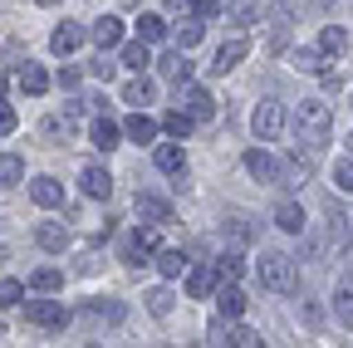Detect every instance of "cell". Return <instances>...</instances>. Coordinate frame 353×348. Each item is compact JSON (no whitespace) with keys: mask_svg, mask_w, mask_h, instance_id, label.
<instances>
[{"mask_svg":"<svg viewBox=\"0 0 353 348\" xmlns=\"http://www.w3.org/2000/svg\"><path fill=\"white\" fill-rule=\"evenodd\" d=\"M34 6H59V0H34Z\"/></svg>","mask_w":353,"mask_h":348,"instance_id":"obj_48","label":"cell"},{"mask_svg":"<svg viewBox=\"0 0 353 348\" xmlns=\"http://www.w3.org/2000/svg\"><path fill=\"white\" fill-rule=\"evenodd\" d=\"M162 6H167V10H176V6H182V0H162Z\"/></svg>","mask_w":353,"mask_h":348,"instance_id":"obj_47","label":"cell"},{"mask_svg":"<svg viewBox=\"0 0 353 348\" xmlns=\"http://www.w3.org/2000/svg\"><path fill=\"white\" fill-rule=\"evenodd\" d=\"M0 94H6V74H0Z\"/></svg>","mask_w":353,"mask_h":348,"instance_id":"obj_49","label":"cell"},{"mask_svg":"<svg viewBox=\"0 0 353 348\" xmlns=\"http://www.w3.org/2000/svg\"><path fill=\"white\" fill-rule=\"evenodd\" d=\"M172 299H176L172 289H152V294H148V309H152L157 319H167V314H172Z\"/></svg>","mask_w":353,"mask_h":348,"instance_id":"obj_37","label":"cell"},{"mask_svg":"<svg viewBox=\"0 0 353 348\" xmlns=\"http://www.w3.org/2000/svg\"><path fill=\"white\" fill-rule=\"evenodd\" d=\"M343 147H348V157H353V133H348V138H343Z\"/></svg>","mask_w":353,"mask_h":348,"instance_id":"obj_46","label":"cell"},{"mask_svg":"<svg viewBox=\"0 0 353 348\" xmlns=\"http://www.w3.org/2000/svg\"><path fill=\"white\" fill-rule=\"evenodd\" d=\"M123 6H138V0H123Z\"/></svg>","mask_w":353,"mask_h":348,"instance_id":"obj_50","label":"cell"},{"mask_svg":"<svg viewBox=\"0 0 353 348\" xmlns=\"http://www.w3.org/2000/svg\"><path fill=\"white\" fill-rule=\"evenodd\" d=\"M94 147H99V152H113V147H118V123H113V118H99V123H94Z\"/></svg>","mask_w":353,"mask_h":348,"instance_id":"obj_27","label":"cell"},{"mask_svg":"<svg viewBox=\"0 0 353 348\" xmlns=\"http://www.w3.org/2000/svg\"><path fill=\"white\" fill-rule=\"evenodd\" d=\"M245 50H250V45H245V39H241V34H236V39H226V45H221V50H216V59H211V69H216V74H226V69H236V64L245 59Z\"/></svg>","mask_w":353,"mask_h":348,"instance_id":"obj_17","label":"cell"},{"mask_svg":"<svg viewBox=\"0 0 353 348\" xmlns=\"http://www.w3.org/2000/svg\"><path fill=\"white\" fill-rule=\"evenodd\" d=\"M250 127H255V138H260V143H275V138L285 133V103H275V99L255 103V113H250Z\"/></svg>","mask_w":353,"mask_h":348,"instance_id":"obj_3","label":"cell"},{"mask_svg":"<svg viewBox=\"0 0 353 348\" xmlns=\"http://www.w3.org/2000/svg\"><path fill=\"white\" fill-rule=\"evenodd\" d=\"M290 25H294V15H290L285 6H270V15H265V30H270V50H285Z\"/></svg>","mask_w":353,"mask_h":348,"instance_id":"obj_10","label":"cell"},{"mask_svg":"<svg viewBox=\"0 0 353 348\" xmlns=\"http://www.w3.org/2000/svg\"><path fill=\"white\" fill-rule=\"evenodd\" d=\"M59 89H79V69H59Z\"/></svg>","mask_w":353,"mask_h":348,"instance_id":"obj_45","label":"cell"},{"mask_svg":"<svg viewBox=\"0 0 353 348\" xmlns=\"http://www.w3.org/2000/svg\"><path fill=\"white\" fill-rule=\"evenodd\" d=\"M30 201L50 211V206H59V201H64V187H59L54 177H34V182H30Z\"/></svg>","mask_w":353,"mask_h":348,"instance_id":"obj_14","label":"cell"},{"mask_svg":"<svg viewBox=\"0 0 353 348\" xmlns=\"http://www.w3.org/2000/svg\"><path fill=\"white\" fill-rule=\"evenodd\" d=\"M138 216L148 226H162V221H172V206L162 196H152V192H138Z\"/></svg>","mask_w":353,"mask_h":348,"instance_id":"obj_15","label":"cell"},{"mask_svg":"<svg viewBox=\"0 0 353 348\" xmlns=\"http://www.w3.org/2000/svg\"><path fill=\"white\" fill-rule=\"evenodd\" d=\"M334 182H339V192H353V162H339Z\"/></svg>","mask_w":353,"mask_h":348,"instance_id":"obj_41","label":"cell"},{"mask_svg":"<svg viewBox=\"0 0 353 348\" xmlns=\"http://www.w3.org/2000/svg\"><path fill=\"white\" fill-rule=\"evenodd\" d=\"M25 299V285L20 280H0V304H6V309H10V304H20Z\"/></svg>","mask_w":353,"mask_h":348,"instance_id":"obj_38","label":"cell"},{"mask_svg":"<svg viewBox=\"0 0 353 348\" xmlns=\"http://www.w3.org/2000/svg\"><path fill=\"white\" fill-rule=\"evenodd\" d=\"M221 275H226V280H241V275H245V255H241V250H226V255L216 260V280H221Z\"/></svg>","mask_w":353,"mask_h":348,"instance_id":"obj_30","label":"cell"},{"mask_svg":"<svg viewBox=\"0 0 353 348\" xmlns=\"http://www.w3.org/2000/svg\"><path fill=\"white\" fill-rule=\"evenodd\" d=\"M152 157H157V167L167 172V177H187V152L176 147V143H162Z\"/></svg>","mask_w":353,"mask_h":348,"instance_id":"obj_16","label":"cell"},{"mask_svg":"<svg viewBox=\"0 0 353 348\" xmlns=\"http://www.w3.org/2000/svg\"><path fill=\"white\" fill-rule=\"evenodd\" d=\"M319 50H324V54H343V50H348V34H343L339 25H324V34H319Z\"/></svg>","mask_w":353,"mask_h":348,"instance_id":"obj_35","label":"cell"},{"mask_svg":"<svg viewBox=\"0 0 353 348\" xmlns=\"http://www.w3.org/2000/svg\"><path fill=\"white\" fill-rule=\"evenodd\" d=\"M187 294H192V299H211V294H216V270H211V265H196V270L187 275Z\"/></svg>","mask_w":353,"mask_h":348,"instance_id":"obj_20","label":"cell"},{"mask_svg":"<svg viewBox=\"0 0 353 348\" xmlns=\"http://www.w3.org/2000/svg\"><path fill=\"white\" fill-rule=\"evenodd\" d=\"M34 240H39V250L59 255V250L69 245V226H59V221H39V226H34Z\"/></svg>","mask_w":353,"mask_h":348,"instance_id":"obj_11","label":"cell"},{"mask_svg":"<svg viewBox=\"0 0 353 348\" xmlns=\"http://www.w3.org/2000/svg\"><path fill=\"white\" fill-rule=\"evenodd\" d=\"M216 299H221V314H226V319H241V314H245V289H241L236 280H231L226 289H221Z\"/></svg>","mask_w":353,"mask_h":348,"instance_id":"obj_21","label":"cell"},{"mask_svg":"<svg viewBox=\"0 0 353 348\" xmlns=\"http://www.w3.org/2000/svg\"><path fill=\"white\" fill-rule=\"evenodd\" d=\"M152 250H157V226H138V236L123 245V260H128V265H143Z\"/></svg>","mask_w":353,"mask_h":348,"instance_id":"obj_6","label":"cell"},{"mask_svg":"<svg viewBox=\"0 0 353 348\" xmlns=\"http://www.w3.org/2000/svg\"><path fill=\"white\" fill-rule=\"evenodd\" d=\"M176 103H182V108H187V113H192L196 123H206V118H216V99H211L206 89H187V94H182V99H176Z\"/></svg>","mask_w":353,"mask_h":348,"instance_id":"obj_12","label":"cell"},{"mask_svg":"<svg viewBox=\"0 0 353 348\" xmlns=\"http://www.w3.org/2000/svg\"><path fill=\"white\" fill-rule=\"evenodd\" d=\"M275 226L290 231V236H299V231L309 226V221H304V206H299V201H280V206H275Z\"/></svg>","mask_w":353,"mask_h":348,"instance_id":"obj_18","label":"cell"},{"mask_svg":"<svg viewBox=\"0 0 353 348\" xmlns=\"http://www.w3.org/2000/svg\"><path fill=\"white\" fill-rule=\"evenodd\" d=\"M334 309H339V324H343V329H353V275H348V280H339Z\"/></svg>","mask_w":353,"mask_h":348,"instance_id":"obj_24","label":"cell"},{"mask_svg":"<svg viewBox=\"0 0 353 348\" xmlns=\"http://www.w3.org/2000/svg\"><path fill=\"white\" fill-rule=\"evenodd\" d=\"M25 177V157L20 152H6V157H0V187H15Z\"/></svg>","mask_w":353,"mask_h":348,"instance_id":"obj_29","label":"cell"},{"mask_svg":"<svg viewBox=\"0 0 353 348\" xmlns=\"http://www.w3.org/2000/svg\"><path fill=\"white\" fill-rule=\"evenodd\" d=\"M15 123H20V118H15V108H10V103H0V138L15 133Z\"/></svg>","mask_w":353,"mask_h":348,"instance_id":"obj_42","label":"cell"},{"mask_svg":"<svg viewBox=\"0 0 353 348\" xmlns=\"http://www.w3.org/2000/svg\"><path fill=\"white\" fill-rule=\"evenodd\" d=\"M79 182H83V196H108V192H113V172L99 167V162H88V167L79 172Z\"/></svg>","mask_w":353,"mask_h":348,"instance_id":"obj_8","label":"cell"},{"mask_svg":"<svg viewBox=\"0 0 353 348\" xmlns=\"http://www.w3.org/2000/svg\"><path fill=\"white\" fill-rule=\"evenodd\" d=\"M157 69H162V79H172V83H187V79H192V64H187V50H176V54H167V59H162Z\"/></svg>","mask_w":353,"mask_h":348,"instance_id":"obj_22","label":"cell"},{"mask_svg":"<svg viewBox=\"0 0 353 348\" xmlns=\"http://www.w3.org/2000/svg\"><path fill=\"white\" fill-rule=\"evenodd\" d=\"M138 39H148V45L167 39V20L162 15H138Z\"/></svg>","mask_w":353,"mask_h":348,"instance_id":"obj_33","label":"cell"},{"mask_svg":"<svg viewBox=\"0 0 353 348\" xmlns=\"http://www.w3.org/2000/svg\"><path fill=\"white\" fill-rule=\"evenodd\" d=\"M192 10L206 20V15H216V10H221V0H192Z\"/></svg>","mask_w":353,"mask_h":348,"instance_id":"obj_44","label":"cell"},{"mask_svg":"<svg viewBox=\"0 0 353 348\" xmlns=\"http://www.w3.org/2000/svg\"><path fill=\"white\" fill-rule=\"evenodd\" d=\"M15 83H20V89H25L30 99H39L44 89H50V74H44L39 64H20V74H15Z\"/></svg>","mask_w":353,"mask_h":348,"instance_id":"obj_19","label":"cell"},{"mask_svg":"<svg viewBox=\"0 0 353 348\" xmlns=\"http://www.w3.org/2000/svg\"><path fill=\"white\" fill-rule=\"evenodd\" d=\"M83 34H88L83 25H69V20H64V25L50 34V50H54V54H74V50L83 45Z\"/></svg>","mask_w":353,"mask_h":348,"instance_id":"obj_13","label":"cell"},{"mask_svg":"<svg viewBox=\"0 0 353 348\" xmlns=\"http://www.w3.org/2000/svg\"><path fill=\"white\" fill-rule=\"evenodd\" d=\"M329 127H334L329 103H319V99H304V103L294 108V138H299L304 147H319V143H329Z\"/></svg>","mask_w":353,"mask_h":348,"instance_id":"obj_1","label":"cell"},{"mask_svg":"<svg viewBox=\"0 0 353 348\" xmlns=\"http://www.w3.org/2000/svg\"><path fill=\"white\" fill-rule=\"evenodd\" d=\"M25 304V324H39V329H64V304L59 299H20Z\"/></svg>","mask_w":353,"mask_h":348,"instance_id":"obj_5","label":"cell"},{"mask_svg":"<svg viewBox=\"0 0 353 348\" xmlns=\"http://www.w3.org/2000/svg\"><path fill=\"white\" fill-rule=\"evenodd\" d=\"M255 270H260V285H265V289H275V294H290V289L299 285L294 260H290V255H280V250H265Z\"/></svg>","mask_w":353,"mask_h":348,"instance_id":"obj_2","label":"cell"},{"mask_svg":"<svg viewBox=\"0 0 353 348\" xmlns=\"http://www.w3.org/2000/svg\"><path fill=\"white\" fill-rule=\"evenodd\" d=\"M294 64H299L304 74H324V50H299Z\"/></svg>","mask_w":353,"mask_h":348,"instance_id":"obj_36","label":"cell"},{"mask_svg":"<svg viewBox=\"0 0 353 348\" xmlns=\"http://www.w3.org/2000/svg\"><path fill=\"white\" fill-rule=\"evenodd\" d=\"M157 270H162L167 280H176V275L187 270V255H182V250H157Z\"/></svg>","mask_w":353,"mask_h":348,"instance_id":"obj_34","label":"cell"},{"mask_svg":"<svg viewBox=\"0 0 353 348\" xmlns=\"http://www.w3.org/2000/svg\"><path fill=\"white\" fill-rule=\"evenodd\" d=\"M231 10H236L241 25H255V0H231Z\"/></svg>","mask_w":353,"mask_h":348,"instance_id":"obj_40","label":"cell"},{"mask_svg":"<svg viewBox=\"0 0 353 348\" xmlns=\"http://www.w3.org/2000/svg\"><path fill=\"white\" fill-rule=\"evenodd\" d=\"M128 138H132V143H152V138H157V123H152L143 108H132V118H128Z\"/></svg>","mask_w":353,"mask_h":348,"instance_id":"obj_23","label":"cell"},{"mask_svg":"<svg viewBox=\"0 0 353 348\" xmlns=\"http://www.w3.org/2000/svg\"><path fill=\"white\" fill-rule=\"evenodd\" d=\"M88 39H94L99 50H118V45H123V20H118V15H103V20H94Z\"/></svg>","mask_w":353,"mask_h":348,"instance_id":"obj_7","label":"cell"},{"mask_svg":"<svg viewBox=\"0 0 353 348\" xmlns=\"http://www.w3.org/2000/svg\"><path fill=\"white\" fill-rule=\"evenodd\" d=\"M88 74H94V79H103V83L113 79V64L103 59V50H99V59H94V64H88Z\"/></svg>","mask_w":353,"mask_h":348,"instance_id":"obj_43","label":"cell"},{"mask_svg":"<svg viewBox=\"0 0 353 348\" xmlns=\"http://www.w3.org/2000/svg\"><path fill=\"white\" fill-rule=\"evenodd\" d=\"M226 236H231L236 245H245V240H250V226H245V216H226Z\"/></svg>","mask_w":353,"mask_h":348,"instance_id":"obj_39","label":"cell"},{"mask_svg":"<svg viewBox=\"0 0 353 348\" xmlns=\"http://www.w3.org/2000/svg\"><path fill=\"white\" fill-rule=\"evenodd\" d=\"M152 94H157V89H152V79H132L128 89H123V103H132V108H148V103H152Z\"/></svg>","mask_w":353,"mask_h":348,"instance_id":"obj_25","label":"cell"},{"mask_svg":"<svg viewBox=\"0 0 353 348\" xmlns=\"http://www.w3.org/2000/svg\"><path fill=\"white\" fill-rule=\"evenodd\" d=\"M172 34H176V50H192V45H196V39H201V15H187L182 25H176V30H172Z\"/></svg>","mask_w":353,"mask_h":348,"instance_id":"obj_31","label":"cell"},{"mask_svg":"<svg viewBox=\"0 0 353 348\" xmlns=\"http://www.w3.org/2000/svg\"><path fill=\"white\" fill-rule=\"evenodd\" d=\"M123 64L143 74V69L152 64V54H148V39H132V45H123Z\"/></svg>","mask_w":353,"mask_h":348,"instance_id":"obj_32","label":"cell"},{"mask_svg":"<svg viewBox=\"0 0 353 348\" xmlns=\"http://www.w3.org/2000/svg\"><path fill=\"white\" fill-rule=\"evenodd\" d=\"M162 127H167V133H172V138H187V133H192V127H196V118H192L187 108H172V113L162 118Z\"/></svg>","mask_w":353,"mask_h":348,"instance_id":"obj_28","label":"cell"},{"mask_svg":"<svg viewBox=\"0 0 353 348\" xmlns=\"http://www.w3.org/2000/svg\"><path fill=\"white\" fill-rule=\"evenodd\" d=\"M245 172H250L255 182H280V162H275L270 152H260V147L245 152Z\"/></svg>","mask_w":353,"mask_h":348,"instance_id":"obj_9","label":"cell"},{"mask_svg":"<svg viewBox=\"0 0 353 348\" xmlns=\"http://www.w3.org/2000/svg\"><path fill=\"white\" fill-rule=\"evenodd\" d=\"M206 343H226V348H255V343H260V334H255V329H241V324H231L226 314H221V319L206 329Z\"/></svg>","mask_w":353,"mask_h":348,"instance_id":"obj_4","label":"cell"},{"mask_svg":"<svg viewBox=\"0 0 353 348\" xmlns=\"http://www.w3.org/2000/svg\"><path fill=\"white\" fill-rule=\"evenodd\" d=\"M30 285H34L39 294H54V289H64V275H59L54 265H39V270L30 275Z\"/></svg>","mask_w":353,"mask_h":348,"instance_id":"obj_26","label":"cell"}]
</instances>
